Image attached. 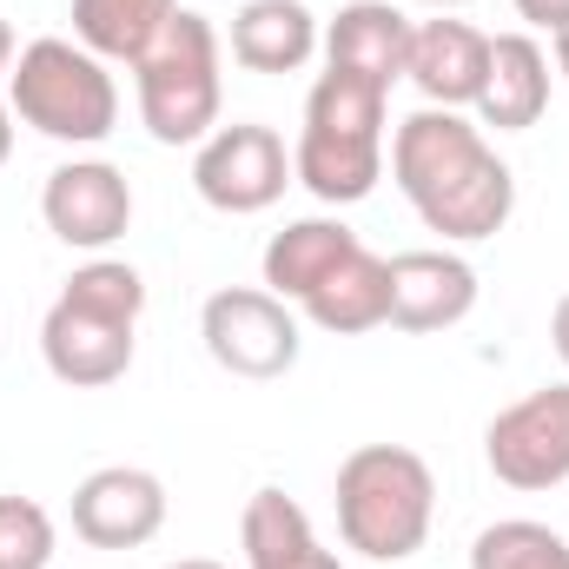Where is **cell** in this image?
I'll use <instances>...</instances> for the list:
<instances>
[{"label":"cell","mask_w":569,"mask_h":569,"mask_svg":"<svg viewBox=\"0 0 569 569\" xmlns=\"http://www.w3.org/2000/svg\"><path fill=\"white\" fill-rule=\"evenodd\" d=\"M391 179L411 199V212L450 246L497 239L517 212V172L497 159L483 127H470L450 107H418L391 133Z\"/></svg>","instance_id":"6da1fadb"},{"label":"cell","mask_w":569,"mask_h":569,"mask_svg":"<svg viewBox=\"0 0 569 569\" xmlns=\"http://www.w3.org/2000/svg\"><path fill=\"white\" fill-rule=\"evenodd\" d=\"M385 113L391 87L325 67L305 93V133L291 146V179L325 206H358L385 179Z\"/></svg>","instance_id":"7a4b0ae2"},{"label":"cell","mask_w":569,"mask_h":569,"mask_svg":"<svg viewBox=\"0 0 569 569\" xmlns=\"http://www.w3.org/2000/svg\"><path fill=\"white\" fill-rule=\"evenodd\" d=\"M338 537L371 563H411L437 523V477L405 443H358L338 463Z\"/></svg>","instance_id":"3957f363"},{"label":"cell","mask_w":569,"mask_h":569,"mask_svg":"<svg viewBox=\"0 0 569 569\" xmlns=\"http://www.w3.org/2000/svg\"><path fill=\"white\" fill-rule=\"evenodd\" d=\"M7 107L20 127H33L40 140L60 146H100L120 127V87L107 73L100 53H87L80 40H27L13 53V73H7Z\"/></svg>","instance_id":"277c9868"},{"label":"cell","mask_w":569,"mask_h":569,"mask_svg":"<svg viewBox=\"0 0 569 569\" xmlns=\"http://www.w3.org/2000/svg\"><path fill=\"white\" fill-rule=\"evenodd\" d=\"M226 47L219 27L192 7H179L166 20V33L133 60V87H140V120L159 146H199L219 127L226 107V73H219Z\"/></svg>","instance_id":"5b68a950"},{"label":"cell","mask_w":569,"mask_h":569,"mask_svg":"<svg viewBox=\"0 0 569 569\" xmlns=\"http://www.w3.org/2000/svg\"><path fill=\"white\" fill-rule=\"evenodd\" d=\"M199 338H206V358L232 378H252V385H272L298 365L305 338H298V311L272 298L266 284H226L199 305Z\"/></svg>","instance_id":"8992f818"},{"label":"cell","mask_w":569,"mask_h":569,"mask_svg":"<svg viewBox=\"0 0 569 569\" xmlns=\"http://www.w3.org/2000/svg\"><path fill=\"white\" fill-rule=\"evenodd\" d=\"M291 179V152L272 127L259 120H232V127H212L206 140L192 146V192L226 212V219H252V212H272L284 199Z\"/></svg>","instance_id":"52a82bcc"},{"label":"cell","mask_w":569,"mask_h":569,"mask_svg":"<svg viewBox=\"0 0 569 569\" xmlns=\"http://www.w3.org/2000/svg\"><path fill=\"white\" fill-rule=\"evenodd\" d=\"M483 463L497 483L537 497L569 483V378L523 391L517 405H503L483 425Z\"/></svg>","instance_id":"ba28073f"},{"label":"cell","mask_w":569,"mask_h":569,"mask_svg":"<svg viewBox=\"0 0 569 569\" xmlns=\"http://www.w3.org/2000/svg\"><path fill=\"white\" fill-rule=\"evenodd\" d=\"M133 331L140 318H120V311H100L73 291H60L40 318V358L60 385L73 391H107L133 371Z\"/></svg>","instance_id":"9c48e42d"},{"label":"cell","mask_w":569,"mask_h":569,"mask_svg":"<svg viewBox=\"0 0 569 569\" xmlns=\"http://www.w3.org/2000/svg\"><path fill=\"white\" fill-rule=\"evenodd\" d=\"M40 219H47V232L60 246L100 259L133 226V186H127V172L113 159H67L40 186Z\"/></svg>","instance_id":"30bf717a"},{"label":"cell","mask_w":569,"mask_h":569,"mask_svg":"<svg viewBox=\"0 0 569 569\" xmlns=\"http://www.w3.org/2000/svg\"><path fill=\"white\" fill-rule=\"evenodd\" d=\"M166 530V483L140 463H107L73 483V537L93 550H140Z\"/></svg>","instance_id":"8fae6325"},{"label":"cell","mask_w":569,"mask_h":569,"mask_svg":"<svg viewBox=\"0 0 569 569\" xmlns=\"http://www.w3.org/2000/svg\"><path fill=\"white\" fill-rule=\"evenodd\" d=\"M477 311V266L450 246H418L391 259V325L398 331H450Z\"/></svg>","instance_id":"7c38bea8"},{"label":"cell","mask_w":569,"mask_h":569,"mask_svg":"<svg viewBox=\"0 0 569 569\" xmlns=\"http://www.w3.org/2000/svg\"><path fill=\"white\" fill-rule=\"evenodd\" d=\"M411 13L398 0H345L331 20H325V67L338 73H365L378 87H398L405 80V60H411Z\"/></svg>","instance_id":"4fadbf2b"},{"label":"cell","mask_w":569,"mask_h":569,"mask_svg":"<svg viewBox=\"0 0 569 569\" xmlns=\"http://www.w3.org/2000/svg\"><path fill=\"white\" fill-rule=\"evenodd\" d=\"M483 67H490V33H477L470 20H418L411 27V60H405V80L425 93V107H477L483 93Z\"/></svg>","instance_id":"5bb4252c"},{"label":"cell","mask_w":569,"mask_h":569,"mask_svg":"<svg viewBox=\"0 0 569 569\" xmlns=\"http://www.w3.org/2000/svg\"><path fill=\"white\" fill-rule=\"evenodd\" d=\"M550 47L537 33H490V67L477 93V120L497 133H530L550 113Z\"/></svg>","instance_id":"9a60e30c"},{"label":"cell","mask_w":569,"mask_h":569,"mask_svg":"<svg viewBox=\"0 0 569 569\" xmlns=\"http://www.w3.org/2000/svg\"><path fill=\"white\" fill-rule=\"evenodd\" d=\"M232 60L246 67V73H298V67H311V53H318V40H325V20L305 7V0H246L239 13H232Z\"/></svg>","instance_id":"2e32d148"},{"label":"cell","mask_w":569,"mask_h":569,"mask_svg":"<svg viewBox=\"0 0 569 569\" xmlns=\"http://www.w3.org/2000/svg\"><path fill=\"white\" fill-rule=\"evenodd\" d=\"M358 246H365V239H358L345 219H291L284 232H272V246H266V259H259L266 291L284 298V305H305V298L325 284V272H338Z\"/></svg>","instance_id":"e0dca14e"},{"label":"cell","mask_w":569,"mask_h":569,"mask_svg":"<svg viewBox=\"0 0 569 569\" xmlns=\"http://www.w3.org/2000/svg\"><path fill=\"white\" fill-rule=\"evenodd\" d=\"M298 311L318 331H331V338H365V331L391 325V259H378L371 246H358L338 272H325V284Z\"/></svg>","instance_id":"ac0fdd59"},{"label":"cell","mask_w":569,"mask_h":569,"mask_svg":"<svg viewBox=\"0 0 569 569\" xmlns=\"http://www.w3.org/2000/svg\"><path fill=\"white\" fill-rule=\"evenodd\" d=\"M239 550L246 569H345L311 530V517L284 497V490H252L246 517H239Z\"/></svg>","instance_id":"d6986e66"},{"label":"cell","mask_w":569,"mask_h":569,"mask_svg":"<svg viewBox=\"0 0 569 569\" xmlns=\"http://www.w3.org/2000/svg\"><path fill=\"white\" fill-rule=\"evenodd\" d=\"M179 0H73V40L100 60H140L146 47L166 33Z\"/></svg>","instance_id":"ffe728a7"},{"label":"cell","mask_w":569,"mask_h":569,"mask_svg":"<svg viewBox=\"0 0 569 569\" xmlns=\"http://www.w3.org/2000/svg\"><path fill=\"white\" fill-rule=\"evenodd\" d=\"M470 569H569V537L537 517H497L477 530Z\"/></svg>","instance_id":"44dd1931"},{"label":"cell","mask_w":569,"mask_h":569,"mask_svg":"<svg viewBox=\"0 0 569 569\" xmlns=\"http://www.w3.org/2000/svg\"><path fill=\"white\" fill-rule=\"evenodd\" d=\"M60 550L53 517L33 497H0V569H47Z\"/></svg>","instance_id":"7402d4cb"},{"label":"cell","mask_w":569,"mask_h":569,"mask_svg":"<svg viewBox=\"0 0 569 569\" xmlns=\"http://www.w3.org/2000/svg\"><path fill=\"white\" fill-rule=\"evenodd\" d=\"M510 7L530 33H563L569 27V0H510Z\"/></svg>","instance_id":"603a6c76"},{"label":"cell","mask_w":569,"mask_h":569,"mask_svg":"<svg viewBox=\"0 0 569 569\" xmlns=\"http://www.w3.org/2000/svg\"><path fill=\"white\" fill-rule=\"evenodd\" d=\"M550 345H557V358H563V371H569V291L557 298V311H550Z\"/></svg>","instance_id":"cb8c5ba5"},{"label":"cell","mask_w":569,"mask_h":569,"mask_svg":"<svg viewBox=\"0 0 569 569\" xmlns=\"http://www.w3.org/2000/svg\"><path fill=\"white\" fill-rule=\"evenodd\" d=\"M7 159H13V107L0 100V166H7Z\"/></svg>","instance_id":"d4e9b609"},{"label":"cell","mask_w":569,"mask_h":569,"mask_svg":"<svg viewBox=\"0 0 569 569\" xmlns=\"http://www.w3.org/2000/svg\"><path fill=\"white\" fill-rule=\"evenodd\" d=\"M7 73H13V27L0 20V80H7Z\"/></svg>","instance_id":"484cf974"},{"label":"cell","mask_w":569,"mask_h":569,"mask_svg":"<svg viewBox=\"0 0 569 569\" xmlns=\"http://www.w3.org/2000/svg\"><path fill=\"white\" fill-rule=\"evenodd\" d=\"M550 53H557V73L569 80V27H563V33H550Z\"/></svg>","instance_id":"4316f807"},{"label":"cell","mask_w":569,"mask_h":569,"mask_svg":"<svg viewBox=\"0 0 569 569\" xmlns=\"http://www.w3.org/2000/svg\"><path fill=\"white\" fill-rule=\"evenodd\" d=\"M166 569H226V563H212V557H179V563H166Z\"/></svg>","instance_id":"83f0119b"},{"label":"cell","mask_w":569,"mask_h":569,"mask_svg":"<svg viewBox=\"0 0 569 569\" xmlns=\"http://www.w3.org/2000/svg\"><path fill=\"white\" fill-rule=\"evenodd\" d=\"M418 7H437V13H457V7H470V0H418Z\"/></svg>","instance_id":"f1b7e54d"}]
</instances>
